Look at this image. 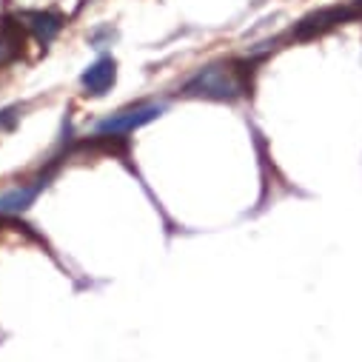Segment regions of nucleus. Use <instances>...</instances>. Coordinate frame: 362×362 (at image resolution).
Segmentation results:
<instances>
[{"instance_id":"4","label":"nucleus","mask_w":362,"mask_h":362,"mask_svg":"<svg viewBox=\"0 0 362 362\" xmlns=\"http://www.w3.org/2000/svg\"><path fill=\"white\" fill-rule=\"evenodd\" d=\"M117 83V60L115 57H100L80 74L83 95L88 98H103L112 92V86Z\"/></svg>"},{"instance_id":"1","label":"nucleus","mask_w":362,"mask_h":362,"mask_svg":"<svg viewBox=\"0 0 362 362\" xmlns=\"http://www.w3.org/2000/svg\"><path fill=\"white\" fill-rule=\"evenodd\" d=\"M248 69L251 60H228V63H211L200 71H194L180 95L197 98V100H217V103H234L248 92Z\"/></svg>"},{"instance_id":"7","label":"nucleus","mask_w":362,"mask_h":362,"mask_svg":"<svg viewBox=\"0 0 362 362\" xmlns=\"http://www.w3.org/2000/svg\"><path fill=\"white\" fill-rule=\"evenodd\" d=\"M354 9H356V18H362V0H354Z\"/></svg>"},{"instance_id":"6","label":"nucleus","mask_w":362,"mask_h":362,"mask_svg":"<svg viewBox=\"0 0 362 362\" xmlns=\"http://www.w3.org/2000/svg\"><path fill=\"white\" fill-rule=\"evenodd\" d=\"M18 120H21V106L4 109V112H0V132H12L18 126Z\"/></svg>"},{"instance_id":"2","label":"nucleus","mask_w":362,"mask_h":362,"mask_svg":"<svg viewBox=\"0 0 362 362\" xmlns=\"http://www.w3.org/2000/svg\"><path fill=\"white\" fill-rule=\"evenodd\" d=\"M165 112V103H137V106H126L115 115H109L106 120L98 123L95 134L98 137H126L137 129H143L146 123L157 120Z\"/></svg>"},{"instance_id":"3","label":"nucleus","mask_w":362,"mask_h":362,"mask_svg":"<svg viewBox=\"0 0 362 362\" xmlns=\"http://www.w3.org/2000/svg\"><path fill=\"white\" fill-rule=\"evenodd\" d=\"M348 21H359L354 4H348V6H328V9H320V12L308 15V18H303L291 29V37L294 40H314V37H322L325 32H331L339 23H348Z\"/></svg>"},{"instance_id":"5","label":"nucleus","mask_w":362,"mask_h":362,"mask_svg":"<svg viewBox=\"0 0 362 362\" xmlns=\"http://www.w3.org/2000/svg\"><path fill=\"white\" fill-rule=\"evenodd\" d=\"M23 26L29 29V35L40 43V46H49L60 29H63V18L57 12H26L23 15Z\"/></svg>"}]
</instances>
